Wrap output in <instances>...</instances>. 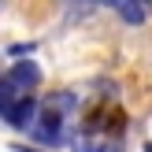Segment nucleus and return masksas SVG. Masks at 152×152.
Returning a JSON list of instances; mask_svg holds the SVG:
<instances>
[{"mask_svg": "<svg viewBox=\"0 0 152 152\" xmlns=\"http://www.w3.org/2000/svg\"><path fill=\"white\" fill-rule=\"evenodd\" d=\"M7 82H11L15 89H34L37 82H41V67L34 63V59H15L11 63V71H7Z\"/></svg>", "mask_w": 152, "mask_h": 152, "instance_id": "obj_1", "label": "nucleus"}, {"mask_svg": "<svg viewBox=\"0 0 152 152\" xmlns=\"http://www.w3.org/2000/svg\"><path fill=\"white\" fill-rule=\"evenodd\" d=\"M34 115H37V100L34 96H22V100L4 115V123L11 126V130H30V126H34Z\"/></svg>", "mask_w": 152, "mask_h": 152, "instance_id": "obj_2", "label": "nucleus"}, {"mask_svg": "<svg viewBox=\"0 0 152 152\" xmlns=\"http://www.w3.org/2000/svg\"><path fill=\"white\" fill-rule=\"evenodd\" d=\"M22 96H26V93H19V89H15L7 78H0V115H7V111H11Z\"/></svg>", "mask_w": 152, "mask_h": 152, "instance_id": "obj_3", "label": "nucleus"}, {"mask_svg": "<svg viewBox=\"0 0 152 152\" xmlns=\"http://www.w3.org/2000/svg\"><path fill=\"white\" fill-rule=\"evenodd\" d=\"M71 108H74V93H52L48 100H45V111H52V115H59V119Z\"/></svg>", "mask_w": 152, "mask_h": 152, "instance_id": "obj_4", "label": "nucleus"}, {"mask_svg": "<svg viewBox=\"0 0 152 152\" xmlns=\"http://www.w3.org/2000/svg\"><path fill=\"white\" fill-rule=\"evenodd\" d=\"M115 11L123 15L126 22H145V7L141 4H115Z\"/></svg>", "mask_w": 152, "mask_h": 152, "instance_id": "obj_5", "label": "nucleus"}, {"mask_svg": "<svg viewBox=\"0 0 152 152\" xmlns=\"http://www.w3.org/2000/svg\"><path fill=\"white\" fill-rule=\"evenodd\" d=\"M15 152H37V148H30V145H15Z\"/></svg>", "mask_w": 152, "mask_h": 152, "instance_id": "obj_6", "label": "nucleus"}, {"mask_svg": "<svg viewBox=\"0 0 152 152\" xmlns=\"http://www.w3.org/2000/svg\"><path fill=\"white\" fill-rule=\"evenodd\" d=\"M145 152H152V141H148V145H145Z\"/></svg>", "mask_w": 152, "mask_h": 152, "instance_id": "obj_7", "label": "nucleus"}]
</instances>
